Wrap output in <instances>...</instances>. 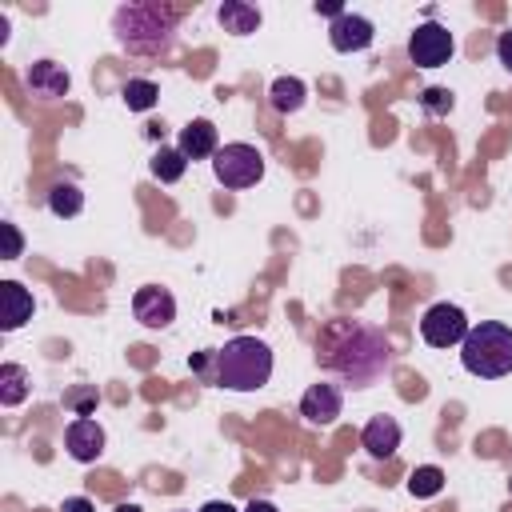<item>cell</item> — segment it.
Listing matches in <instances>:
<instances>
[{"mask_svg":"<svg viewBox=\"0 0 512 512\" xmlns=\"http://www.w3.org/2000/svg\"><path fill=\"white\" fill-rule=\"evenodd\" d=\"M316 360L328 372H336L344 384L368 388L392 368V344L380 328H372L364 320L336 316L316 336Z\"/></svg>","mask_w":512,"mask_h":512,"instance_id":"1","label":"cell"},{"mask_svg":"<svg viewBox=\"0 0 512 512\" xmlns=\"http://www.w3.org/2000/svg\"><path fill=\"white\" fill-rule=\"evenodd\" d=\"M116 40L136 56H160L172 48L176 36V12L164 4H120L112 16Z\"/></svg>","mask_w":512,"mask_h":512,"instance_id":"2","label":"cell"},{"mask_svg":"<svg viewBox=\"0 0 512 512\" xmlns=\"http://www.w3.org/2000/svg\"><path fill=\"white\" fill-rule=\"evenodd\" d=\"M272 380V348L256 336H236L216 348V384L232 392H256Z\"/></svg>","mask_w":512,"mask_h":512,"instance_id":"3","label":"cell"},{"mask_svg":"<svg viewBox=\"0 0 512 512\" xmlns=\"http://www.w3.org/2000/svg\"><path fill=\"white\" fill-rule=\"evenodd\" d=\"M460 364L464 372L480 380H500L512 372V328L500 320H480L468 328L460 344Z\"/></svg>","mask_w":512,"mask_h":512,"instance_id":"4","label":"cell"},{"mask_svg":"<svg viewBox=\"0 0 512 512\" xmlns=\"http://www.w3.org/2000/svg\"><path fill=\"white\" fill-rule=\"evenodd\" d=\"M212 172H216V180L224 188L240 192V188H252L264 176V156H260V148L240 144V140L236 144H220V152L212 156Z\"/></svg>","mask_w":512,"mask_h":512,"instance_id":"5","label":"cell"},{"mask_svg":"<svg viewBox=\"0 0 512 512\" xmlns=\"http://www.w3.org/2000/svg\"><path fill=\"white\" fill-rule=\"evenodd\" d=\"M468 316H464V308H456V304H432L424 316H420V336H424V344H432V348H452V344H464V336H468Z\"/></svg>","mask_w":512,"mask_h":512,"instance_id":"6","label":"cell"},{"mask_svg":"<svg viewBox=\"0 0 512 512\" xmlns=\"http://www.w3.org/2000/svg\"><path fill=\"white\" fill-rule=\"evenodd\" d=\"M452 52H456V40H452V32H448L444 24H436V20L420 24V28L408 36V60H412L416 68H440V64L452 60Z\"/></svg>","mask_w":512,"mask_h":512,"instance_id":"7","label":"cell"},{"mask_svg":"<svg viewBox=\"0 0 512 512\" xmlns=\"http://www.w3.org/2000/svg\"><path fill=\"white\" fill-rule=\"evenodd\" d=\"M132 316L144 324V328H168L176 320V300L168 288H156V284H144L136 288L132 296Z\"/></svg>","mask_w":512,"mask_h":512,"instance_id":"8","label":"cell"},{"mask_svg":"<svg viewBox=\"0 0 512 512\" xmlns=\"http://www.w3.org/2000/svg\"><path fill=\"white\" fill-rule=\"evenodd\" d=\"M64 448L72 460L80 464H96L104 456V428L92 420V416H76L68 428H64Z\"/></svg>","mask_w":512,"mask_h":512,"instance_id":"9","label":"cell"},{"mask_svg":"<svg viewBox=\"0 0 512 512\" xmlns=\"http://www.w3.org/2000/svg\"><path fill=\"white\" fill-rule=\"evenodd\" d=\"M372 36H376L372 20L368 16H356V12H344V16H336L328 24V40H332L336 52H364L372 44Z\"/></svg>","mask_w":512,"mask_h":512,"instance_id":"10","label":"cell"},{"mask_svg":"<svg viewBox=\"0 0 512 512\" xmlns=\"http://www.w3.org/2000/svg\"><path fill=\"white\" fill-rule=\"evenodd\" d=\"M36 312L32 292L20 280H4L0 284V332H16L20 324H28Z\"/></svg>","mask_w":512,"mask_h":512,"instance_id":"11","label":"cell"},{"mask_svg":"<svg viewBox=\"0 0 512 512\" xmlns=\"http://www.w3.org/2000/svg\"><path fill=\"white\" fill-rule=\"evenodd\" d=\"M344 412V396H340V388L336 384H312L304 396H300V416L308 420V424H332L336 416Z\"/></svg>","mask_w":512,"mask_h":512,"instance_id":"12","label":"cell"},{"mask_svg":"<svg viewBox=\"0 0 512 512\" xmlns=\"http://www.w3.org/2000/svg\"><path fill=\"white\" fill-rule=\"evenodd\" d=\"M24 84H28V92L32 96H40V100H60V96H68V72H64V64H56V60H36L28 72H24Z\"/></svg>","mask_w":512,"mask_h":512,"instance_id":"13","label":"cell"},{"mask_svg":"<svg viewBox=\"0 0 512 512\" xmlns=\"http://www.w3.org/2000/svg\"><path fill=\"white\" fill-rule=\"evenodd\" d=\"M360 444H364V452L372 460L396 456V448H400V424H396V416H372L364 424V432H360Z\"/></svg>","mask_w":512,"mask_h":512,"instance_id":"14","label":"cell"},{"mask_svg":"<svg viewBox=\"0 0 512 512\" xmlns=\"http://www.w3.org/2000/svg\"><path fill=\"white\" fill-rule=\"evenodd\" d=\"M188 160H208V156H216L220 152V136H216V124L212 120H192V124H184L180 128V144H176Z\"/></svg>","mask_w":512,"mask_h":512,"instance_id":"15","label":"cell"},{"mask_svg":"<svg viewBox=\"0 0 512 512\" xmlns=\"http://www.w3.org/2000/svg\"><path fill=\"white\" fill-rule=\"evenodd\" d=\"M216 16H220L224 32H232V36H248V32L260 28V8L256 4H244V0H224L216 8Z\"/></svg>","mask_w":512,"mask_h":512,"instance_id":"16","label":"cell"},{"mask_svg":"<svg viewBox=\"0 0 512 512\" xmlns=\"http://www.w3.org/2000/svg\"><path fill=\"white\" fill-rule=\"evenodd\" d=\"M304 96H308V88H304V80L300 76H276L272 80V88H268V100H272V108L276 112H296L300 104H304Z\"/></svg>","mask_w":512,"mask_h":512,"instance_id":"17","label":"cell"},{"mask_svg":"<svg viewBox=\"0 0 512 512\" xmlns=\"http://www.w3.org/2000/svg\"><path fill=\"white\" fill-rule=\"evenodd\" d=\"M28 392H32V384H28V372L20 368V364H0V404L4 408H16V404H24L28 400Z\"/></svg>","mask_w":512,"mask_h":512,"instance_id":"18","label":"cell"},{"mask_svg":"<svg viewBox=\"0 0 512 512\" xmlns=\"http://www.w3.org/2000/svg\"><path fill=\"white\" fill-rule=\"evenodd\" d=\"M148 168H152V176H156L160 184H176V180L184 176V168H188V156H184L180 148H160Z\"/></svg>","mask_w":512,"mask_h":512,"instance_id":"19","label":"cell"},{"mask_svg":"<svg viewBox=\"0 0 512 512\" xmlns=\"http://www.w3.org/2000/svg\"><path fill=\"white\" fill-rule=\"evenodd\" d=\"M120 96H124V104H128L132 112H148V108L160 100V88H156L152 80H124Z\"/></svg>","mask_w":512,"mask_h":512,"instance_id":"20","label":"cell"},{"mask_svg":"<svg viewBox=\"0 0 512 512\" xmlns=\"http://www.w3.org/2000/svg\"><path fill=\"white\" fill-rule=\"evenodd\" d=\"M48 208H52V216H76V212L84 208V192L64 180V184H56V188L48 192Z\"/></svg>","mask_w":512,"mask_h":512,"instance_id":"21","label":"cell"},{"mask_svg":"<svg viewBox=\"0 0 512 512\" xmlns=\"http://www.w3.org/2000/svg\"><path fill=\"white\" fill-rule=\"evenodd\" d=\"M440 488H444V472H440L436 464H424V468H416V472L408 476V492L420 496V500H424V496H436Z\"/></svg>","mask_w":512,"mask_h":512,"instance_id":"22","label":"cell"},{"mask_svg":"<svg viewBox=\"0 0 512 512\" xmlns=\"http://www.w3.org/2000/svg\"><path fill=\"white\" fill-rule=\"evenodd\" d=\"M420 104H424L432 116H448V112H452V92H448V88H424V92H420Z\"/></svg>","mask_w":512,"mask_h":512,"instance_id":"23","label":"cell"},{"mask_svg":"<svg viewBox=\"0 0 512 512\" xmlns=\"http://www.w3.org/2000/svg\"><path fill=\"white\" fill-rule=\"evenodd\" d=\"M188 368H192L204 384H216V352H196V356L188 360Z\"/></svg>","mask_w":512,"mask_h":512,"instance_id":"24","label":"cell"},{"mask_svg":"<svg viewBox=\"0 0 512 512\" xmlns=\"http://www.w3.org/2000/svg\"><path fill=\"white\" fill-rule=\"evenodd\" d=\"M0 232H4V260H16V256L24 252V236H20V228H16L12 220H4Z\"/></svg>","mask_w":512,"mask_h":512,"instance_id":"25","label":"cell"},{"mask_svg":"<svg viewBox=\"0 0 512 512\" xmlns=\"http://www.w3.org/2000/svg\"><path fill=\"white\" fill-rule=\"evenodd\" d=\"M496 56H500V64L512 72V28H504V32L496 36Z\"/></svg>","mask_w":512,"mask_h":512,"instance_id":"26","label":"cell"},{"mask_svg":"<svg viewBox=\"0 0 512 512\" xmlns=\"http://www.w3.org/2000/svg\"><path fill=\"white\" fill-rule=\"evenodd\" d=\"M312 8H316V16H332V20H336V16H344V12H348V8H344V4H340V0H328V4H320V0H316V4H312Z\"/></svg>","mask_w":512,"mask_h":512,"instance_id":"27","label":"cell"},{"mask_svg":"<svg viewBox=\"0 0 512 512\" xmlns=\"http://www.w3.org/2000/svg\"><path fill=\"white\" fill-rule=\"evenodd\" d=\"M64 512H96V508H92L88 496H68V500H64Z\"/></svg>","mask_w":512,"mask_h":512,"instance_id":"28","label":"cell"},{"mask_svg":"<svg viewBox=\"0 0 512 512\" xmlns=\"http://www.w3.org/2000/svg\"><path fill=\"white\" fill-rule=\"evenodd\" d=\"M72 404H76V416H88L92 412V392H76Z\"/></svg>","mask_w":512,"mask_h":512,"instance_id":"29","label":"cell"},{"mask_svg":"<svg viewBox=\"0 0 512 512\" xmlns=\"http://www.w3.org/2000/svg\"><path fill=\"white\" fill-rule=\"evenodd\" d=\"M244 512H280V508H276L272 500H248V508H244Z\"/></svg>","mask_w":512,"mask_h":512,"instance_id":"30","label":"cell"},{"mask_svg":"<svg viewBox=\"0 0 512 512\" xmlns=\"http://www.w3.org/2000/svg\"><path fill=\"white\" fill-rule=\"evenodd\" d=\"M200 512H236V508H232L228 500H208V504H204Z\"/></svg>","mask_w":512,"mask_h":512,"instance_id":"31","label":"cell"},{"mask_svg":"<svg viewBox=\"0 0 512 512\" xmlns=\"http://www.w3.org/2000/svg\"><path fill=\"white\" fill-rule=\"evenodd\" d=\"M112 512H140V508H136V504H116Z\"/></svg>","mask_w":512,"mask_h":512,"instance_id":"32","label":"cell"}]
</instances>
